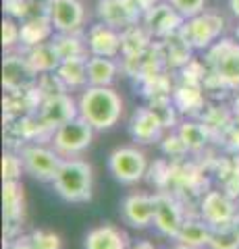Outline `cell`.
<instances>
[{"label":"cell","instance_id":"cell-23","mask_svg":"<svg viewBox=\"0 0 239 249\" xmlns=\"http://www.w3.org/2000/svg\"><path fill=\"white\" fill-rule=\"evenodd\" d=\"M25 56L29 58V62H32L34 69L40 75L42 73H55L58 69V65L63 62L52 42H44V44L34 46V48H27Z\"/></svg>","mask_w":239,"mask_h":249},{"label":"cell","instance_id":"cell-1","mask_svg":"<svg viewBox=\"0 0 239 249\" xmlns=\"http://www.w3.org/2000/svg\"><path fill=\"white\" fill-rule=\"evenodd\" d=\"M77 112L96 131H109L123 114V100L112 88L88 85L77 100Z\"/></svg>","mask_w":239,"mask_h":249},{"label":"cell","instance_id":"cell-8","mask_svg":"<svg viewBox=\"0 0 239 249\" xmlns=\"http://www.w3.org/2000/svg\"><path fill=\"white\" fill-rule=\"evenodd\" d=\"M237 216H239V210L235 208L233 199L225 191H208L202 199V204H200V218L210 224L212 229L233 227Z\"/></svg>","mask_w":239,"mask_h":249},{"label":"cell","instance_id":"cell-33","mask_svg":"<svg viewBox=\"0 0 239 249\" xmlns=\"http://www.w3.org/2000/svg\"><path fill=\"white\" fill-rule=\"evenodd\" d=\"M17 44H21V25L13 21V17L2 21V46L4 50H13Z\"/></svg>","mask_w":239,"mask_h":249},{"label":"cell","instance_id":"cell-17","mask_svg":"<svg viewBox=\"0 0 239 249\" xmlns=\"http://www.w3.org/2000/svg\"><path fill=\"white\" fill-rule=\"evenodd\" d=\"M163 129H165V123L160 121V116L152 108H140V110H135L131 124H129L131 137L140 143L158 142L163 137Z\"/></svg>","mask_w":239,"mask_h":249},{"label":"cell","instance_id":"cell-9","mask_svg":"<svg viewBox=\"0 0 239 249\" xmlns=\"http://www.w3.org/2000/svg\"><path fill=\"white\" fill-rule=\"evenodd\" d=\"M37 83V71L29 62L25 54L9 52L2 65V85L6 91H23L32 89Z\"/></svg>","mask_w":239,"mask_h":249},{"label":"cell","instance_id":"cell-40","mask_svg":"<svg viewBox=\"0 0 239 249\" xmlns=\"http://www.w3.org/2000/svg\"><path fill=\"white\" fill-rule=\"evenodd\" d=\"M235 37H237V42H239V25L235 27Z\"/></svg>","mask_w":239,"mask_h":249},{"label":"cell","instance_id":"cell-38","mask_svg":"<svg viewBox=\"0 0 239 249\" xmlns=\"http://www.w3.org/2000/svg\"><path fill=\"white\" fill-rule=\"evenodd\" d=\"M173 249H196V247H189V245H183V243H177Z\"/></svg>","mask_w":239,"mask_h":249},{"label":"cell","instance_id":"cell-25","mask_svg":"<svg viewBox=\"0 0 239 249\" xmlns=\"http://www.w3.org/2000/svg\"><path fill=\"white\" fill-rule=\"evenodd\" d=\"M150 48V31L142 25H131L121 31V52L125 58L137 56Z\"/></svg>","mask_w":239,"mask_h":249},{"label":"cell","instance_id":"cell-6","mask_svg":"<svg viewBox=\"0 0 239 249\" xmlns=\"http://www.w3.org/2000/svg\"><path fill=\"white\" fill-rule=\"evenodd\" d=\"M225 29V19L217 13H200L183 23L181 34L196 50H208Z\"/></svg>","mask_w":239,"mask_h":249},{"label":"cell","instance_id":"cell-35","mask_svg":"<svg viewBox=\"0 0 239 249\" xmlns=\"http://www.w3.org/2000/svg\"><path fill=\"white\" fill-rule=\"evenodd\" d=\"M133 2H135L137 6H140V11H142V13H146V11H148V9H152V6H154V4L163 2V0H133Z\"/></svg>","mask_w":239,"mask_h":249},{"label":"cell","instance_id":"cell-13","mask_svg":"<svg viewBox=\"0 0 239 249\" xmlns=\"http://www.w3.org/2000/svg\"><path fill=\"white\" fill-rule=\"evenodd\" d=\"M86 11L79 0H52L50 21L56 34H79Z\"/></svg>","mask_w":239,"mask_h":249},{"label":"cell","instance_id":"cell-12","mask_svg":"<svg viewBox=\"0 0 239 249\" xmlns=\"http://www.w3.org/2000/svg\"><path fill=\"white\" fill-rule=\"evenodd\" d=\"M96 9L100 23H106L119 31L135 25L140 17H144V13L133 0H98Z\"/></svg>","mask_w":239,"mask_h":249},{"label":"cell","instance_id":"cell-32","mask_svg":"<svg viewBox=\"0 0 239 249\" xmlns=\"http://www.w3.org/2000/svg\"><path fill=\"white\" fill-rule=\"evenodd\" d=\"M23 170H25V166H23L21 156L13 154V152H6L2 156V178L4 181H19Z\"/></svg>","mask_w":239,"mask_h":249},{"label":"cell","instance_id":"cell-34","mask_svg":"<svg viewBox=\"0 0 239 249\" xmlns=\"http://www.w3.org/2000/svg\"><path fill=\"white\" fill-rule=\"evenodd\" d=\"M166 2H171L185 19H191V17H196V15H200L204 11L206 0H166Z\"/></svg>","mask_w":239,"mask_h":249},{"label":"cell","instance_id":"cell-36","mask_svg":"<svg viewBox=\"0 0 239 249\" xmlns=\"http://www.w3.org/2000/svg\"><path fill=\"white\" fill-rule=\"evenodd\" d=\"M229 6H231V13L239 17V0H229Z\"/></svg>","mask_w":239,"mask_h":249},{"label":"cell","instance_id":"cell-37","mask_svg":"<svg viewBox=\"0 0 239 249\" xmlns=\"http://www.w3.org/2000/svg\"><path fill=\"white\" fill-rule=\"evenodd\" d=\"M131 249H156L152 243H148V241H142V243H137V245H133Z\"/></svg>","mask_w":239,"mask_h":249},{"label":"cell","instance_id":"cell-2","mask_svg":"<svg viewBox=\"0 0 239 249\" xmlns=\"http://www.w3.org/2000/svg\"><path fill=\"white\" fill-rule=\"evenodd\" d=\"M52 185H55V191L69 204L90 201L92 185H94L92 166L79 158H65Z\"/></svg>","mask_w":239,"mask_h":249},{"label":"cell","instance_id":"cell-19","mask_svg":"<svg viewBox=\"0 0 239 249\" xmlns=\"http://www.w3.org/2000/svg\"><path fill=\"white\" fill-rule=\"evenodd\" d=\"M119 65L114 58L106 56H90L88 58V85L94 88H110L117 79Z\"/></svg>","mask_w":239,"mask_h":249},{"label":"cell","instance_id":"cell-3","mask_svg":"<svg viewBox=\"0 0 239 249\" xmlns=\"http://www.w3.org/2000/svg\"><path fill=\"white\" fill-rule=\"evenodd\" d=\"M206 65L225 88H239V42H214L206 52Z\"/></svg>","mask_w":239,"mask_h":249},{"label":"cell","instance_id":"cell-15","mask_svg":"<svg viewBox=\"0 0 239 249\" xmlns=\"http://www.w3.org/2000/svg\"><path fill=\"white\" fill-rule=\"evenodd\" d=\"M86 44L92 56L114 58L121 52V31L106 25V23H98V25H92L88 29Z\"/></svg>","mask_w":239,"mask_h":249},{"label":"cell","instance_id":"cell-5","mask_svg":"<svg viewBox=\"0 0 239 249\" xmlns=\"http://www.w3.org/2000/svg\"><path fill=\"white\" fill-rule=\"evenodd\" d=\"M19 156L23 160V166H25V173L42 183L55 181L58 168L65 160L55 147H46V145H37V143L23 145Z\"/></svg>","mask_w":239,"mask_h":249},{"label":"cell","instance_id":"cell-4","mask_svg":"<svg viewBox=\"0 0 239 249\" xmlns=\"http://www.w3.org/2000/svg\"><path fill=\"white\" fill-rule=\"evenodd\" d=\"M94 127L86 123L79 114L75 119L63 123L52 133V147L63 156V158H75L88 150L94 139Z\"/></svg>","mask_w":239,"mask_h":249},{"label":"cell","instance_id":"cell-24","mask_svg":"<svg viewBox=\"0 0 239 249\" xmlns=\"http://www.w3.org/2000/svg\"><path fill=\"white\" fill-rule=\"evenodd\" d=\"M2 201H4V218L9 224L23 220V210H25V199H23V187L19 181H4L2 187Z\"/></svg>","mask_w":239,"mask_h":249},{"label":"cell","instance_id":"cell-29","mask_svg":"<svg viewBox=\"0 0 239 249\" xmlns=\"http://www.w3.org/2000/svg\"><path fill=\"white\" fill-rule=\"evenodd\" d=\"M52 44H55L60 60L86 56V52H88V44L81 42V37L77 34H58L55 40H52Z\"/></svg>","mask_w":239,"mask_h":249},{"label":"cell","instance_id":"cell-20","mask_svg":"<svg viewBox=\"0 0 239 249\" xmlns=\"http://www.w3.org/2000/svg\"><path fill=\"white\" fill-rule=\"evenodd\" d=\"M210 237H212L210 224L204 222L202 218H200V220H196V218H187V220L183 222V227L179 229V232H177L175 239H177V243L202 249V247H208Z\"/></svg>","mask_w":239,"mask_h":249},{"label":"cell","instance_id":"cell-16","mask_svg":"<svg viewBox=\"0 0 239 249\" xmlns=\"http://www.w3.org/2000/svg\"><path fill=\"white\" fill-rule=\"evenodd\" d=\"M77 114H79V112H77V104H73V100L65 93V96L42 100L37 121H40L42 127H46V129H56L63 123L75 119Z\"/></svg>","mask_w":239,"mask_h":249},{"label":"cell","instance_id":"cell-11","mask_svg":"<svg viewBox=\"0 0 239 249\" xmlns=\"http://www.w3.org/2000/svg\"><path fill=\"white\" fill-rule=\"evenodd\" d=\"M154 201H156V208H154V227L158 229L160 235L175 239L185 222V214L179 206V201L166 191L154 193Z\"/></svg>","mask_w":239,"mask_h":249},{"label":"cell","instance_id":"cell-18","mask_svg":"<svg viewBox=\"0 0 239 249\" xmlns=\"http://www.w3.org/2000/svg\"><path fill=\"white\" fill-rule=\"evenodd\" d=\"M86 249H129L127 235L114 224H102L86 235Z\"/></svg>","mask_w":239,"mask_h":249},{"label":"cell","instance_id":"cell-14","mask_svg":"<svg viewBox=\"0 0 239 249\" xmlns=\"http://www.w3.org/2000/svg\"><path fill=\"white\" fill-rule=\"evenodd\" d=\"M154 208H156L154 196H148V193H131V196L123 199L121 214L125 218V222L131 224V227L146 229L150 224H154Z\"/></svg>","mask_w":239,"mask_h":249},{"label":"cell","instance_id":"cell-10","mask_svg":"<svg viewBox=\"0 0 239 249\" xmlns=\"http://www.w3.org/2000/svg\"><path fill=\"white\" fill-rule=\"evenodd\" d=\"M183 23L185 17L171 2H158L144 13V27L150 31V36L160 37V40L177 34L183 27Z\"/></svg>","mask_w":239,"mask_h":249},{"label":"cell","instance_id":"cell-27","mask_svg":"<svg viewBox=\"0 0 239 249\" xmlns=\"http://www.w3.org/2000/svg\"><path fill=\"white\" fill-rule=\"evenodd\" d=\"M177 135L181 137V142L187 147V152H198V150H202V147H206L208 139H210V131H208V127L202 123L187 121V123L179 124Z\"/></svg>","mask_w":239,"mask_h":249},{"label":"cell","instance_id":"cell-21","mask_svg":"<svg viewBox=\"0 0 239 249\" xmlns=\"http://www.w3.org/2000/svg\"><path fill=\"white\" fill-rule=\"evenodd\" d=\"M163 58L168 62L171 67H185L189 62V54H191V44L185 40V36L181 34V29L177 34L168 36L163 40V44L158 46Z\"/></svg>","mask_w":239,"mask_h":249},{"label":"cell","instance_id":"cell-26","mask_svg":"<svg viewBox=\"0 0 239 249\" xmlns=\"http://www.w3.org/2000/svg\"><path fill=\"white\" fill-rule=\"evenodd\" d=\"M56 75L63 79L67 88H81L88 85V58L86 56H75L67 58L58 65Z\"/></svg>","mask_w":239,"mask_h":249},{"label":"cell","instance_id":"cell-28","mask_svg":"<svg viewBox=\"0 0 239 249\" xmlns=\"http://www.w3.org/2000/svg\"><path fill=\"white\" fill-rule=\"evenodd\" d=\"M175 106L181 112H194L200 106H204V96H202V88L200 83L194 81H185L181 88L175 89Z\"/></svg>","mask_w":239,"mask_h":249},{"label":"cell","instance_id":"cell-31","mask_svg":"<svg viewBox=\"0 0 239 249\" xmlns=\"http://www.w3.org/2000/svg\"><path fill=\"white\" fill-rule=\"evenodd\" d=\"M29 249H60V237L48 231H34L27 237Z\"/></svg>","mask_w":239,"mask_h":249},{"label":"cell","instance_id":"cell-30","mask_svg":"<svg viewBox=\"0 0 239 249\" xmlns=\"http://www.w3.org/2000/svg\"><path fill=\"white\" fill-rule=\"evenodd\" d=\"M210 249H239V235L233 227H222V229H212V237L210 243H208Z\"/></svg>","mask_w":239,"mask_h":249},{"label":"cell","instance_id":"cell-7","mask_svg":"<svg viewBox=\"0 0 239 249\" xmlns=\"http://www.w3.org/2000/svg\"><path fill=\"white\" fill-rule=\"evenodd\" d=\"M109 170L119 183L135 185L146 177L148 160H146V154L137 147H117L109 156Z\"/></svg>","mask_w":239,"mask_h":249},{"label":"cell","instance_id":"cell-22","mask_svg":"<svg viewBox=\"0 0 239 249\" xmlns=\"http://www.w3.org/2000/svg\"><path fill=\"white\" fill-rule=\"evenodd\" d=\"M52 21L50 17H32L21 21V44L25 48H34L37 44L48 42V37L52 36Z\"/></svg>","mask_w":239,"mask_h":249},{"label":"cell","instance_id":"cell-39","mask_svg":"<svg viewBox=\"0 0 239 249\" xmlns=\"http://www.w3.org/2000/svg\"><path fill=\"white\" fill-rule=\"evenodd\" d=\"M235 231H237V235H239V216H237V220H235Z\"/></svg>","mask_w":239,"mask_h":249}]
</instances>
